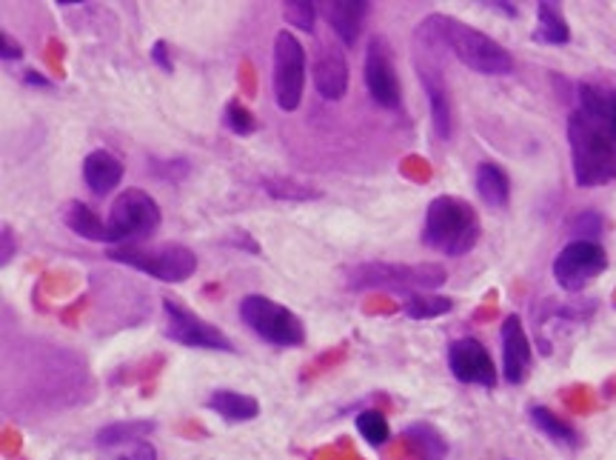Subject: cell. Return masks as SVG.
<instances>
[{"mask_svg":"<svg viewBox=\"0 0 616 460\" xmlns=\"http://www.w3.org/2000/svg\"><path fill=\"white\" fill-rule=\"evenodd\" d=\"M405 438L419 460H446L448 444L431 424H411L405 429Z\"/></svg>","mask_w":616,"mask_h":460,"instance_id":"24","label":"cell"},{"mask_svg":"<svg viewBox=\"0 0 616 460\" xmlns=\"http://www.w3.org/2000/svg\"><path fill=\"white\" fill-rule=\"evenodd\" d=\"M274 101L283 111H294L303 104L306 92V46L288 30L274 37Z\"/></svg>","mask_w":616,"mask_h":460,"instance_id":"8","label":"cell"},{"mask_svg":"<svg viewBox=\"0 0 616 460\" xmlns=\"http://www.w3.org/2000/svg\"><path fill=\"white\" fill-rule=\"evenodd\" d=\"M163 315H166V334L180 346L189 350H209V352H235V343L228 341L221 329L191 312L189 306L177 297H163Z\"/></svg>","mask_w":616,"mask_h":460,"instance_id":"9","label":"cell"},{"mask_svg":"<svg viewBox=\"0 0 616 460\" xmlns=\"http://www.w3.org/2000/svg\"><path fill=\"white\" fill-rule=\"evenodd\" d=\"M152 60L157 63V67H161V72H166V74L175 72V63H171V52H169V44H166V40H154Z\"/></svg>","mask_w":616,"mask_h":460,"instance_id":"33","label":"cell"},{"mask_svg":"<svg viewBox=\"0 0 616 460\" xmlns=\"http://www.w3.org/2000/svg\"><path fill=\"white\" fill-rule=\"evenodd\" d=\"M608 269V252L605 246L596 240H571L559 249L554 258V281L562 286L565 292H582L591 281L602 275Z\"/></svg>","mask_w":616,"mask_h":460,"instance_id":"10","label":"cell"},{"mask_svg":"<svg viewBox=\"0 0 616 460\" xmlns=\"http://www.w3.org/2000/svg\"><path fill=\"white\" fill-rule=\"evenodd\" d=\"M483 223L477 209L457 194H440L426 209L423 221V244L446 258H462L479 244Z\"/></svg>","mask_w":616,"mask_h":460,"instance_id":"3","label":"cell"},{"mask_svg":"<svg viewBox=\"0 0 616 460\" xmlns=\"http://www.w3.org/2000/svg\"><path fill=\"white\" fill-rule=\"evenodd\" d=\"M240 320L260 341L272 343L277 350H297L306 343L303 320L283 304L263 295H246L240 300Z\"/></svg>","mask_w":616,"mask_h":460,"instance_id":"7","label":"cell"},{"mask_svg":"<svg viewBox=\"0 0 616 460\" xmlns=\"http://www.w3.org/2000/svg\"><path fill=\"white\" fill-rule=\"evenodd\" d=\"M106 258L132 267L161 283H183L198 272V255L183 244L111 246Z\"/></svg>","mask_w":616,"mask_h":460,"instance_id":"5","label":"cell"},{"mask_svg":"<svg viewBox=\"0 0 616 460\" xmlns=\"http://www.w3.org/2000/svg\"><path fill=\"white\" fill-rule=\"evenodd\" d=\"M223 123L228 127V132L240 134V138L257 132L254 111H251L249 106H242L240 101H228L226 111H223Z\"/></svg>","mask_w":616,"mask_h":460,"instance_id":"29","label":"cell"},{"mask_svg":"<svg viewBox=\"0 0 616 460\" xmlns=\"http://www.w3.org/2000/svg\"><path fill=\"white\" fill-rule=\"evenodd\" d=\"M260 186L265 189V194H272L277 201H315V198H320L317 189L294 178H263Z\"/></svg>","mask_w":616,"mask_h":460,"instance_id":"26","label":"cell"},{"mask_svg":"<svg viewBox=\"0 0 616 460\" xmlns=\"http://www.w3.org/2000/svg\"><path fill=\"white\" fill-rule=\"evenodd\" d=\"M534 40L548 46H565L571 40V26L565 21L559 3H554V0H540L536 3Z\"/></svg>","mask_w":616,"mask_h":460,"instance_id":"20","label":"cell"},{"mask_svg":"<svg viewBox=\"0 0 616 460\" xmlns=\"http://www.w3.org/2000/svg\"><path fill=\"white\" fill-rule=\"evenodd\" d=\"M23 83H26V86H37V90H51V86H55V83H51L44 72H37V69L23 72Z\"/></svg>","mask_w":616,"mask_h":460,"instance_id":"37","label":"cell"},{"mask_svg":"<svg viewBox=\"0 0 616 460\" xmlns=\"http://www.w3.org/2000/svg\"><path fill=\"white\" fill-rule=\"evenodd\" d=\"M354 424H357V432L363 435V440H366L368 446L389 444V438H391L389 421H386V415L377 412V409H366V412H359Z\"/></svg>","mask_w":616,"mask_h":460,"instance_id":"27","label":"cell"},{"mask_svg":"<svg viewBox=\"0 0 616 460\" xmlns=\"http://www.w3.org/2000/svg\"><path fill=\"white\" fill-rule=\"evenodd\" d=\"M60 221L67 223L74 235H81L86 240H95V244H109V226L100 221V217L92 212L83 201H69L60 212Z\"/></svg>","mask_w":616,"mask_h":460,"instance_id":"21","label":"cell"},{"mask_svg":"<svg viewBox=\"0 0 616 460\" xmlns=\"http://www.w3.org/2000/svg\"><path fill=\"white\" fill-rule=\"evenodd\" d=\"M448 281L446 267L440 263H386V260H368L345 272V286L354 292L382 290L400 292V295H423V292L440 290Z\"/></svg>","mask_w":616,"mask_h":460,"instance_id":"4","label":"cell"},{"mask_svg":"<svg viewBox=\"0 0 616 460\" xmlns=\"http://www.w3.org/2000/svg\"><path fill=\"white\" fill-rule=\"evenodd\" d=\"M363 78H366V90L377 106L391 111L403 106V86H400V78H396L394 55H391L389 40L382 35H375L368 40Z\"/></svg>","mask_w":616,"mask_h":460,"instance_id":"11","label":"cell"},{"mask_svg":"<svg viewBox=\"0 0 616 460\" xmlns=\"http://www.w3.org/2000/svg\"><path fill=\"white\" fill-rule=\"evenodd\" d=\"M529 417L531 424L543 432L545 438L554 440V444L568 446V449H577V446H580V432L573 429L565 417H559L557 412H550L548 406H531Z\"/></svg>","mask_w":616,"mask_h":460,"instance_id":"22","label":"cell"},{"mask_svg":"<svg viewBox=\"0 0 616 460\" xmlns=\"http://www.w3.org/2000/svg\"><path fill=\"white\" fill-rule=\"evenodd\" d=\"M568 232H571L573 240H596L605 232V217L594 212V209H585L568 223Z\"/></svg>","mask_w":616,"mask_h":460,"instance_id":"31","label":"cell"},{"mask_svg":"<svg viewBox=\"0 0 616 460\" xmlns=\"http://www.w3.org/2000/svg\"><path fill=\"white\" fill-rule=\"evenodd\" d=\"M209 409L217 412L228 424H249L260 415V403L246 392H235V389H214L209 398Z\"/></svg>","mask_w":616,"mask_h":460,"instance_id":"18","label":"cell"},{"mask_svg":"<svg viewBox=\"0 0 616 460\" xmlns=\"http://www.w3.org/2000/svg\"><path fill=\"white\" fill-rule=\"evenodd\" d=\"M499 341H502V378L511 387H520L529 378L531 364H534V352L531 341L522 327L520 315H508L499 327Z\"/></svg>","mask_w":616,"mask_h":460,"instance_id":"14","label":"cell"},{"mask_svg":"<svg viewBox=\"0 0 616 460\" xmlns=\"http://www.w3.org/2000/svg\"><path fill=\"white\" fill-rule=\"evenodd\" d=\"M474 186H477V194L483 198L485 207L491 209H506L511 201V180H508L506 169L499 164H479L477 175H474Z\"/></svg>","mask_w":616,"mask_h":460,"instance_id":"19","label":"cell"},{"mask_svg":"<svg viewBox=\"0 0 616 460\" xmlns=\"http://www.w3.org/2000/svg\"><path fill=\"white\" fill-rule=\"evenodd\" d=\"M149 172H152L154 178L163 180V184H180V180L189 178L191 164L186 157H149Z\"/></svg>","mask_w":616,"mask_h":460,"instance_id":"28","label":"cell"},{"mask_svg":"<svg viewBox=\"0 0 616 460\" xmlns=\"http://www.w3.org/2000/svg\"><path fill=\"white\" fill-rule=\"evenodd\" d=\"M419 32L431 37L440 49H448L471 72L491 74V78L513 72V58L506 46L497 44L491 35L469 26V23L457 21V17L428 15L426 21L419 23Z\"/></svg>","mask_w":616,"mask_h":460,"instance_id":"2","label":"cell"},{"mask_svg":"<svg viewBox=\"0 0 616 460\" xmlns=\"http://www.w3.org/2000/svg\"><path fill=\"white\" fill-rule=\"evenodd\" d=\"M448 369L460 384L485 389L497 387V366L477 338H460L448 346Z\"/></svg>","mask_w":616,"mask_h":460,"instance_id":"13","label":"cell"},{"mask_svg":"<svg viewBox=\"0 0 616 460\" xmlns=\"http://www.w3.org/2000/svg\"><path fill=\"white\" fill-rule=\"evenodd\" d=\"M0 49H3V52H0V58L7 60H12V63H15V60H21L23 58V46L17 44L15 37L9 35V32H3V35H0Z\"/></svg>","mask_w":616,"mask_h":460,"instance_id":"35","label":"cell"},{"mask_svg":"<svg viewBox=\"0 0 616 460\" xmlns=\"http://www.w3.org/2000/svg\"><path fill=\"white\" fill-rule=\"evenodd\" d=\"M154 429H157L154 421H118V424L103 426L97 432V446L100 449H115V446L138 444V440H146Z\"/></svg>","mask_w":616,"mask_h":460,"instance_id":"23","label":"cell"},{"mask_svg":"<svg viewBox=\"0 0 616 460\" xmlns=\"http://www.w3.org/2000/svg\"><path fill=\"white\" fill-rule=\"evenodd\" d=\"M454 309V300L442 295H431V292H423V295H411L405 297L403 312L405 318L411 320H431L440 318V315H448Z\"/></svg>","mask_w":616,"mask_h":460,"instance_id":"25","label":"cell"},{"mask_svg":"<svg viewBox=\"0 0 616 460\" xmlns=\"http://www.w3.org/2000/svg\"><path fill=\"white\" fill-rule=\"evenodd\" d=\"M163 212L161 203L143 189H123L109 209V244L111 246H138L161 229Z\"/></svg>","mask_w":616,"mask_h":460,"instance_id":"6","label":"cell"},{"mask_svg":"<svg viewBox=\"0 0 616 460\" xmlns=\"http://www.w3.org/2000/svg\"><path fill=\"white\" fill-rule=\"evenodd\" d=\"M368 12H371L368 0H331V3H325V21L334 30L343 49H352L357 44Z\"/></svg>","mask_w":616,"mask_h":460,"instance_id":"16","label":"cell"},{"mask_svg":"<svg viewBox=\"0 0 616 460\" xmlns=\"http://www.w3.org/2000/svg\"><path fill=\"white\" fill-rule=\"evenodd\" d=\"M423 46H426V52H423V58H417V74H419V83H423V90H426L428 106H431L434 132H437L440 141H451V134H454L451 92H448L446 74H442L440 63H437V58L431 55V46H428L426 40H423Z\"/></svg>","mask_w":616,"mask_h":460,"instance_id":"12","label":"cell"},{"mask_svg":"<svg viewBox=\"0 0 616 460\" xmlns=\"http://www.w3.org/2000/svg\"><path fill=\"white\" fill-rule=\"evenodd\" d=\"M283 17H286V23L294 26V30L315 32L317 3H311V0H286L283 3Z\"/></svg>","mask_w":616,"mask_h":460,"instance_id":"30","label":"cell"},{"mask_svg":"<svg viewBox=\"0 0 616 460\" xmlns=\"http://www.w3.org/2000/svg\"><path fill=\"white\" fill-rule=\"evenodd\" d=\"M83 180H86V186L97 198H106L123 180V164L111 152H106V149H95L83 161Z\"/></svg>","mask_w":616,"mask_h":460,"instance_id":"17","label":"cell"},{"mask_svg":"<svg viewBox=\"0 0 616 460\" xmlns=\"http://www.w3.org/2000/svg\"><path fill=\"white\" fill-rule=\"evenodd\" d=\"M103 460H157V449L149 440H138V444L115 446Z\"/></svg>","mask_w":616,"mask_h":460,"instance_id":"32","label":"cell"},{"mask_svg":"<svg viewBox=\"0 0 616 460\" xmlns=\"http://www.w3.org/2000/svg\"><path fill=\"white\" fill-rule=\"evenodd\" d=\"M12 258H15V238H12V229L3 223V229H0V267H9Z\"/></svg>","mask_w":616,"mask_h":460,"instance_id":"34","label":"cell"},{"mask_svg":"<svg viewBox=\"0 0 616 460\" xmlns=\"http://www.w3.org/2000/svg\"><path fill=\"white\" fill-rule=\"evenodd\" d=\"M573 180L582 189L616 180V83H577V109L568 115Z\"/></svg>","mask_w":616,"mask_h":460,"instance_id":"1","label":"cell"},{"mask_svg":"<svg viewBox=\"0 0 616 460\" xmlns=\"http://www.w3.org/2000/svg\"><path fill=\"white\" fill-rule=\"evenodd\" d=\"M483 7L494 9V12H502V15H508V17L520 15V9L513 7V3H483Z\"/></svg>","mask_w":616,"mask_h":460,"instance_id":"38","label":"cell"},{"mask_svg":"<svg viewBox=\"0 0 616 460\" xmlns=\"http://www.w3.org/2000/svg\"><path fill=\"white\" fill-rule=\"evenodd\" d=\"M226 244L237 246V249H246V252H251V255H260V246L251 240L249 232H232V235L226 238Z\"/></svg>","mask_w":616,"mask_h":460,"instance_id":"36","label":"cell"},{"mask_svg":"<svg viewBox=\"0 0 616 460\" xmlns=\"http://www.w3.org/2000/svg\"><path fill=\"white\" fill-rule=\"evenodd\" d=\"M311 81L325 101L345 97V92H348V63H345L343 46H325L323 52L317 55L315 67H311Z\"/></svg>","mask_w":616,"mask_h":460,"instance_id":"15","label":"cell"}]
</instances>
